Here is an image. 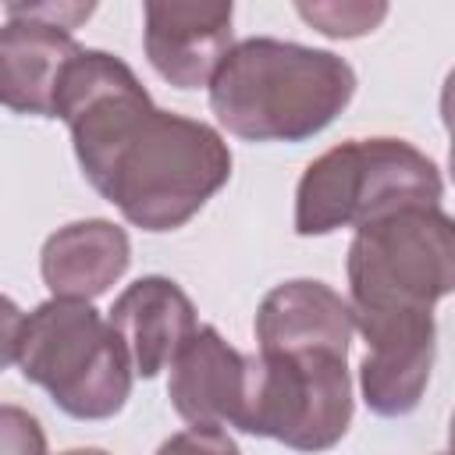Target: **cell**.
<instances>
[{
  "instance_id": "cell-1",
  "label": "cell",
  "mask_w": 455,
  "mask_h": 455,
  "mask_svg": "<svg viewBox=\"0 0 455 455\" xmlns=\"http://www.w3.org/2000/svg\"><path fill=\"white\" fill-rule=\"evenodd\" d=\"M53 117L71 132L85 181L142 231L185 228L231 178L224 135L160 110L135 71L107 50H78L57 82Z\"/></svg>"
},
{
  "instance_id": "cell-2",
  "label": "cell",
  "mask_w": 455,
  "mask_h": 455,
  "mask_svg": "<svg viewBox=\"0 0 455 455\" xmlns=\"http://www.w3.org/2000/svg\"><path fill=\"white\" fill-rule=\"evenodd\" d=\"M210 110L245 142H306L355 96V71L334 50L252 36L210 78Z\"/></svg>"
},
{
  "instance_id": "cell-3",
  "label": "cell",
  "mask_w": 455,
  "mask_h": 455,
  "mask_svg": "<svg viewBox=\"0 0 455 455\" xmlns=\"http://www.w3.org/2000/svg\"><path fill=\"white\" fill-rule=\"evenodd\" d=\"M437 164L405 139H345L320 153L295 188V235L316 238L359 228L402 206H441Z\"/></svg>"
},
{
  "instance_id": "cell-4",
  "label": "cell",
  "mask_w": 455,
  "mask_h": 455,
  "mask_svg": "<svg viewBox=\"0 0 455 455\" xmlns=\"http://www.w3.org/2000/svg\"><path fill=\"white\" fill-rule=\"evenodd\" d=\"M18 370L71 419H110L132 395V359L92 302L46 299L18 338Z\"/></svg>"
},
{
  "instance_id": "cell-5",
  "label": "cell",
  "mask_w": 455,
  "mask_h": 455,
  "mask_svg": "<svg viewBox=\"0 0 455 455\" xmlns=\"http://www.w3.org/2000/svg\"><path fill=\"white\" fill-rule=\"evenodd\" d=\"M348 306L359 313L434 309L455 288V224L441 206H402L355 228Z\"/></svg>"
},
{
  "instance_id": "cell-6",
  "label": "cell",
  "mask_w": 455,
  "mask_h": 455,
  "mask_svg": "<svg viewBox=\"0 0 455 455\" xmlns=\"http://www.w3.org/2000/svg\"><path fill=\"white\" fill-rule=\"evenodd\" d=\"M352 423L348 355L338 352H256L242 434L274 437L291 451H327Z\"/></svg>"
},
{
  "instance_id": "cell-7",
  "label": "cell",
  "mask_w": 455,
  "mask_h": 455,
  "mask_svg": "<svg viewBox=\"0 0 455 455\" xmlns=\"http://www.w3.org/2000/svg\"><path fill=\"white\" fill-rule=\"evenodd\" d=\"M366 341L359 363V391L373 416L398 419L409 416L430 384L437 323L434 309H387L352 316Z\"/></svg>"
},
{
  "instance_id": "cell-8",
  "label": "cell",
  "mask_w": 455,
  "mask_h": 455,
  "mask_svg": "<svg viewBox=\"0 0 455 455\" xmlns=\"http://www.w3.org/2000/svg\"><path fill=\"white\" fill-rule=\"evenodd\" d=\"M142 46L153 71L174 89H203L235 46L231 4H142Z\"/></svg>"
},
{
  "instance_id": "cell-9",
  "label": "cell",
  "mask_w": 455,
  "mask_h": 455,
  "mask_svg": "<svg viewBox=\"0 0 455 455\" xmlns=\"http://www.w3.org/2000/svg\"><path fill=\"white\" fill-rule=\"evenodd\" d=\"M75 28L46 21L32 4H7L0 25V107L21 117H53L64 64L78 53Z\"/></svg>"
},
{
  "instance_id": "cell-10",
  "label": "cell",
  "mask_w": 455,
  "mask_h": 455,
  "mask_svg": "<svg viewBox=\"0 0 455 455\" xmlns=\"http://www.w3.org/2000/svg\"><path fill=\"white\" fill-rule=\"evenodd\" d=\"M249 355L213 323L196 327L171 359L167 398L188 427H242Z\"/></svg>"
},
{
  "instance_id": "cell-11",
  "label": "cell",
  "mask_w": 455,
  "mask_h": 455,
  "mask_svg": "<svg viewBox=\"0 0 455 455\" xmlns=\"http://www.w3.org/2000/svg\"><path fill=\"white\" fill-rule=\"evenodd\" d=\"M259 352H338L348 355L355 320L345 295L313 277L270 288L252 320Z\"/></svg>"
},
{
  "instance_id": "cell-12",
  "label": "cell",
  "mask_w": 455,
  "mask_h": 455,
  "mask_svg": "<svg viewBox=\"0 0 455 455\" xmlns=\"http://www.w3.org/2000/svg\"><path fill=\"white\" fill-rule=\"evenodd\" d=\"M107 323L124 341L135 377H146V380L167 370L174 352L199 327L192 299L181 291L178 281L164 274H146L132 281L114 299Z\"/></svg>"
},
{
  "instance_id": "cell-13",
  "label": "cell",
  "mask_w": 455,
  "mask_h": 455,
  "mask_svg": "<svg viewBox=\"0 0 455 455\" xmlns=\"http://www.w3.org/2000/svg\"><path fill=\"white\" fill-rule=\"evenodd\" d=\"M132 263L128 231L114 220L89 217L57 228L39 252V274L50 288V299L92 302L124 277Z\"/></svg>"
},
{
  "instance_id": "cell-14",
  "label": "cell",
  "mask_w": 455,
  "mask_h": 455,
  "mask_svg": "<svg viewBox=\"0 0 455 455\" xmlns=\"http://www.w3.org/2000/svg\"><path fill=\"white\" fill-rule=\"evenodd\" d=\"M295 14L309 21L316 32L331 39H359L373 32L387 18V4H359V0H323V4H295Z\"/></svg>"
},
{
  "instance_id": "cell-15",
  "label": "cell",
  "mask_w": 455,
  "mask_h": 455,
  "mask_svg": "<svg viewBox=\"0 0 455 455\" xmlns=\"http://www.w3.org/2000/svg\"><path fill=\"white\" fill-rule=\"evenodd\" d=\"M0 455H50L43 423L21 405H0Z\"/></svg>"
},
{
  "instance_id": "cell-16",
  "label": "cell",
  "mask_w": 455,
  "mask_h": 455,
  "mask_svg": "<svg viewBox=\"0 0 455 455\" xmlns=\"http://www.w3.org/2000/svg\"><path fill=\"white\" fill-rule=\"evenodd\" d=\"M156 455H242L235 437L224 427H188L171 434Z\"/></svg>"
},
{
  "instance_id": "cell-17",
  "label": "cell",
  "mask_w": 455,
  "mask_h": 455,
  "mask_svg": "<svg viewBox=\"0 0 455 455\" xmlns=\"http://www.w3.org/2000/svg\"><path fill=\"white\" fill-rule=\"evenodd\" d=\"M25 313L18 309L14 299L0 295V370H7L18 359V338H21Z\"/></svg>"
},
{
  "instance_id": "cell-18",
  "label": "cell",
  "mask_w": 455,
  "mask_h": 455,
  "mask_svg": "<svg viewBox=\"0 0 455 455\" xmlns=\"http://www.w3.org/2000/svg\"><path fill=\"white\" fill-rule=\"evenodd\" d=\"M60 455H110V451H103V448H68Z\"/></svg>"
},
{
  "instance_id": "cell-19",
  "label": "cell",
  "mask_w": 455,
  "mask_h": 455,
  "mask_svg": "<svg viewBox=\"0 0 455 455\" xmlns=\"http://www.w3.org/2000/svg\"><path fill=\"white\" fill-rule=\"evenodd\" d=\"M437 455H448V451H437Z\"/></svg>"
}]
</instances>
